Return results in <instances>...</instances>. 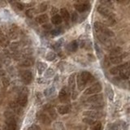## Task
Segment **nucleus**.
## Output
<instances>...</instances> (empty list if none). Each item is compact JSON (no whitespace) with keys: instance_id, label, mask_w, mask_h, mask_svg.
Here are the masks:
<instances>
[{"instance_id":"obj_2","label":"nucleus","mask_w":130,"mask_h":130,"mask_svg":"<svg viewBox=\"0 0 130 130\" xmlns=\"http://www.w3.org/2000/svg\"><path fill=\"white\" fill-rule=\"evenodd\" d=\"M98 12H99L101 15L105 16V17H107V18H110L111 19L112 18V13L111 12V11L108 9L107 8H106L105 6H99L98 7Z\"/></svg>"},{"instance_id":"obj_44","label":"nucleus","mask_w":130,"mask_h":130,"mask_svg":"<svg viewBox=\"0 0 130 130\" xmlns=\"http://www.w3.org/2000/svg\"><path fill=\"white\" fill-rule=\"evenodd\" d=\"M16 7L19 10H23L24 9V5L21 4L20 3H16Z\"/></svg>"},{"instance_id":"obj_4","label":"nucleus","mask_w":130,"mask_h":130,"mask_svg":"<svg viewBox=\"0 0 130 130\" xmlns=\"http://www.w3.org/2000/svg\"><path fill=\"white\" fill-rule=\"evenodd\" d=\"M83 115H85L87 118L89 119H98L100 118L102 116V113L99 112V111H84L83 112Z\"/></svg>"},{"instance_id":"obj_32","label":"nucleus","mask_w":130,"mask_h":130,"mask_svg":"<svg viewBox=\"0 0 130 130\" xmlns=\"http://www.w3.org/2000/svg\"><path fill=\"white\" fill-rule=\"evenodd\" d=\"M47 110H48V112H49V114H50V116H51L53 119H56V117H57V114H56V112H55V111L54 110L53 108H50V107H49Z\"/></svg>"},{"instance_id":"obj_34","label":"nucleus","mask_w":130,"mask_h":130,"mask_svg":"<svg viewBox=\"0 0 130 130\" xmlns=\"http://www.w3.org/2000/svg\"><path fill=\"white\" fill-rule=\"evenodd\" d=\"M120 73V70H119L118 67H115V68H112L110 70V73L112 74V75H116Z\"/></svg>"},{"instance_id":"obj_36","label":"nucleus","mask_w":130,"mask_h":130,"mask_svg":"<svg viewBox=\"0 0 130 130\" xmlns=\"http://www.w3.org/2000/svg\"><path fill=\"white\" fill-rule=\"evenodd\" d=\"M83 122L86 123V124H94V121H93L92 119H89V118L83 119Z\"/></svg>"},{"instance_id":"obj_33","label":"nucleus","mask_w":130,"mask_h":130,"mask_svg":"<svg viewBox=\"0 0 130 130\" xmlns=\"http://www.w3.org/2000/svg\"><path fill=\"white\" fill-rule=\"evenodd\" d=\"M54 92H55V88H50V89H47L45 90L44 92V94L46 96H50L51 93H53Z\"/></svg>"},{"instance_id":"obj_28","label":"nucleus","mask_w":130,"mask_h":130,"mask_svg":"<svg viewBox=\"0 0 130 130\" xmlns=\"http://www.w3.org/2000/svg\"><path fill=\"white\" fill-rule=\"evenodd\" d=\"M19 43L18 42H13L12 43V44H10V49L11 50H12L13 52H15V51H17V50L18 48H19Z\"/></svg>"},{"instance_id":"obj_43","label":"nucleus","mask_w":130,"mask_h":130,"mask_svg":"<svg viewBox=\"0 0 130 130\" xmlns=\"http://www.w3.org/2000/svg\"><path fill=\"white\" fill-rule=\"evenodd\" d=\"M60 29H54L51 31V34L54 35V36H57V35H59V34H61L60 32Z\"/></svg>"},{"instance_id":"obj_19","label":"nucleus","mask_w":130,"mask_h":130,"mask_svg":"<svg viewBox=\"0 0 130 130\" xmlns=\"http://www.w3.org/2000/svg\"><path fill=\"white\" fill-rule=\"evenodd\" d=\"M46 68V64L45 63L39 62L38 63V73L39 74L43 73V72H45Z\"/></svg>"},{"instance_id":"obj_29","label":"nucleus","mask_w":130,"mask_h":130,"mask_svg":"<svg viewBox=\"0 0 130 130\" xmlns=\"http://www.w3.org/2000/svg\"><path fill=\"white\" fill-rule=\"evenodd\" d=\"M53 75H54V70L52 69V68H48L45 73V77L50 78V77H51Z\"/></svg>"},{"instance_id":"obj_25","label":"nucleus","mask_w":130,"mask_h":130,"mask_svg":"<svg viewBox=\"0 0 130 130\" xmlns=\"http://www.w3.org/2000/svg\"><path fill=\"white\" fill-rule=\"evenodd\" d=\"M46 59H47L48 61H53L56 58V55L54 52L50 51V52L47 53V55H46Z\"/></svg>"},{"instance_id":"obj_18","label":"nucleus","mask_w":130,"mask_h":130,"mask_svg":"<svg viewBox=\"0 0 130 130\" xmlns=\"http://www.w3.org/2000/svg\"><path fill=\"white\" fill-rule=\"evenodd\" d=\"M32 64V61L30 59H24L20 62V65L22 67H30Z\"/></svg>"},{"instance_id":"obj_13","label":"nucleus","mask_w":130,"mask_h":130,"mask_svg":"<svg viewBox=\"0 0 130 130\" xmlns=\"http://www.w3.org/2000/svg\"><path fill=\"white\" fill-rule=\"evenodd\" d=\"M57 109H58V112L61 115L68 114L70 111V107L68 106H59Z\"/></svg>"},{"instance_id":"obj_37","label":"nucleus","mask_w":130,"mask_h":130,"mask_svg":"<svg viewBox=\"0 0 130 130\" xmlns=\"http://www.w3.org/2000/svg\"><path fill=\"white\" fill-rule=\"evenodd\" d=\"M78 20V15L77 12H73V15H72V21L73 22H76Z\"/></svg>"},{"instance_id":"obj_23","label":"nucleus","mask_w":130,"mask_h":130,"mask_svg":"<svg viewBox=\"0 0 130 130\" xmlns=\"http://www.w3.org/2000/svg\"><path fill=\"white\" fill-rule=\"evenodd\" d=\"M77 85H78V89L80 90L84 89L85 85V83L81 80V78L80 77V76L79 75H78V77H77Z\"/></svg>"},{"instance_id":"obj_39","label":"nucleus","mask_w":130,"mask_h":130,"mask_svg":"<svg viewBox=\"0 0 130 130\" xmlns=\"http://www.w3.org/2000/svg\"><path fill=\"white\" fill-rule=\"evenodd\" d=\"M26 16L28 17H29V18H32V16H34V10H32V9H29V10L26 11Z\"/></svg>"},{"instance_id":"obj_6","label":"nucleus","mask_w":130,"mask_h":130,"mask_svg":"<svg viewBox=\"0 0 130 130\" xmlns=\"http://www.w3.org/2000/svg\"><path fill=\"white\" fill-rule=\"evenodd\" d=\"M6 124H7V126H8V129H9V130H16V127H17L16 121L13 116L7 118Z\"/></svg>"},{"instance_id":"obj_26","label":"nucleus","mask_w":130,"mask_h":130,"mask_svg":"<svg viewBox=\"0 0 130 130\" xmlns=\"http://www.w3.org/2000/svg\"><path fill=\"white\" fill-rule=\"evenodd\" d=\"M92 129L93 130H102V124L99 121L94 122V124H93Z\"/></svg>"},{"instance_id":"obj_20","label":"nucleus","mask_w":130,"mask_h":130,"mask_svg":"<svg viewBox=\"0 0 130 130\" xmlns=\"http://www.w3.org/2000/svg\"><path fill=\"white\" fill-rule=\"evenodd\" d=\"M120 76L122 79H124V80H127L130 76V69L128 70H124L120 72Z\"/></svg>"},{"instance_id":"obj_46","label":"nucleus","mask_w":130,"mask_h":130,"mask_svg":"<svg viewBox=\"0 0 130 130\" xmlns=\"http://www.w3.org/2000/svg\"><path fill=\"white\" fill-rule=\"evenodd\" d=\"M43 28H44L45 29H51L52 26L50 24H44V25H43Z\"/></svg>"},{"instance_id":"obj_47","label":"nucleus","mask_w":130,"mask_h":130,"mask_svg":"<svg viewBox=\"0 0 130 130\" xmlns=\"http://www.w3.org/2000/svg\"><path fill=\"white\" fill-rule=\"evenodd\" d=\"M57 12H58L57 8H52V10H51V14H52V15H54V16H55V15H56V13H57Z\"/></svg>"},{"instance_id":"obj_51","label":"nucleus","mask_w":130,"mask_h":130,"mask_svg":"<svg viewBox=\"0 0 130 130\" xmlns=\"http://www.w3.org/2000/svg\"><path fill=\"white\" fill-rule=\"evenodd\" d=\"M6 130H9V129H8V128H7V129H6Z\"/></svg>"},{"instance_id":"obj_50","label":"nucleus","mask_w":130,"mask_h":130,"mask_svg":"<svg viewBox=\"0 0 130 130\" xmlns=\"http://www.w3.org/2000/svg\"><path fill=\"white\" fill-rule=\"evenodd\" d=\"M1 68H2V65H1V63H0V69H1Z\"/></svg>"},{"instance_id":"obj_3","label":"nucleus","mask_w":130,"mask_h":130,"mask_svg":"<svg viewBox=\"0 0 130 130\" xmlns=\"http://www.w3.org/2000/svg\"><path fill=\"white\" fill-rule=\"evenodd\" d=\"M28 103V98H27V93L25 92H22L18 97L17 99V103L20 107H25L27 105Z\"/></svg>"},{"instance_id":"obj_9","label":"nucleus","mask_w":130,"mask_h":130,"mask_svg":"<svg viewBox=\"0 0 130 130\" xmlns=\"http://www.w3.org/2000/svg\"><path fill=\"white\" fill-rule=\"evenodd\" d=\"M103 100L102 94H94L91 97H89L87 99V102L90 103H99V102Z\"/></svg>"},{"instance_id":"obj_1","label":"nucleus","mask_w":130,"mask_h":130,"mask_svg":"<svg viewBox=\"0 0 130 130\" xmlns=\"http://www.w3.org/2000/svg\"><path fill=\"white\" fill-rule=\"evenodd\" d=\"M103 87H102V85L100 83H95L93 84V85H91L90 87H89L88 89H86V90L85 91V94H87V95H90V94H93L94 95L96 93H99L101 90H102Z\"/></svg>"},{"instance_id":"obj_12","label":"nucleus","mask_w":130,"mask_h":130,"mask_svg":"<svg viewBox=\"0 0 130 130\" xmlns=\"http://www.w3.org/2000/svg\"><path fill=\"white\" fill-rule=\"evenodd\" d=\"M35 20L37 21L38 24H44L46 22H47L48 20V16L46 15V14H42V15H40L36 17Z\"/></svg>"},{"instance_id":"obj_11","label":"nucleus","mask_w":130,"mask_h":130,"mask_svg":"<svg viewBox=\"0 0 130 130\" xmlns=\"http://www.w3.org/2000/svg\"><path fill=\"white\" fill-rule=\"evenodd\" d=\"M9 45H10L9 39L3 35L0 36V46H2V47H7V46H8Z\"/></svg>"},{"instance_id":"obj_21","label":"nucleus","mask_w":130,"mask_h":130,"mask_svg":"<svg viewBox=\"0 0 130 130\" xmlns=\"http://www.w3.org/2000/svg\"><path fill=\"white\" fill-rule=\"evenodd\" d=\"M68 48H69V50H71V51H76V50H77L78 48V44H77V41H73V42H72L69 45H68Z\"/></svg>"},{"instance_id":"obj_49","label":"nucleus","mask_w":130,"mask_h":130,"mask_svg":"<svg viewBox=\"0 0 130 130\" xmlns=\"http://www.w3.org/2000/svg\"><path fill=\"white\" fill-rule=\"evenodd\" d=\"M1 32H2V31H1V28H0V36L2 35V34H1Z\"/></svg>"},{"instance_id":"obj_10","label":"nucleus","mask_w":130,"mask_h":130,"mask_svg":"<svg viewBox=\"0 0 130 130\" xmlns=\"http://www.w3.org/2000/svg\"><path fill=\"white\" fill-rule=\"evenodd\" d=\"M68 89L67 88H63L62 89L60 90L59 92V99L62 101V102H64V101H66L67 99H68Z\"/></svg>"},{"instance_id":"obj_8","label":"nucleus","mask_w":130,"mask_h":130,"mask_svg":"<svg viewBox=\"0 0 130 130\" xmlns=\"http://www.w3.org/2000/svg\"><path fill=\"white\" fill-rule=\"evenodd\" d=\"M80 76V77L81 78V80L84 81L85 84L86 83H88V82H89V81H91L92 80H93V77H92V75L90 74L89 72H87V71H84V72H82V73L79 75Z\"/></svg>"},{"instance_id":"obj_22","label":"nucleus","mask_w":130,"mask_h":130,"mask_svg":"<svg viewBox=\"0 0 130 130\" xmlns=\"http://www.w3.org/2000/svg\"><path fill=\"white\" fill-rule=\"evenodd\" d=\"M121 54V48L116 47L111 50V56H119Z\"/></svg>"},{"instance_id":"obj_35","label":"nucleus","mask_w":130,"mask_h":130,"mask_svg":"<svg viewBox=\"0 0 130 130\" xmlns=\"http://www.w3.org/2000/svg\"><path fill=\"white\" fill-rule=\"evenodd\" d=\"M109 130H120V127H119V125L116 124H111L110 126H109Z\"/></svg>"},{"instance_id":"obj_7","label":"nucleus","mask_w":130,"mask_h":130,"mask_svg":"<svg viewBox=\"0 0 130 130\" xmlns=\"http://www.w3.org/2000/svg\"><path fill=\"white\" fill-rule=\"evenodd\" d=\"M38 119L41 123H42V124H46V125H49V124H50V123H51V120L50 119V117L47 115H46L44 113L38 114Z\"/></svg>"},{"instance_id":"obj_42","label":"nucleus","mask_w":130,"mask_h":130,"mask_svg":"<svg viewBox=\"0 0 130 130\" xmlns=\"http://www.w3.org/2000/svg\"><path fill=\"white\" fill-rule=\"evenodd\" d=\"M60 127H61V128H63V125H62V123H60V122L55 123V128L56 130H60Z\"/></svg>"},{"instance_id":"obj_15","label":"nucleus","mask_w":130,"mask_h":130,"mask_svg":"<svg viewBox=\"0 0 130 130\" xmlns=\"http://www.w3.org/2000/svg\"><path fill=\"white\" fill-rule=\"evenodd\" d=\"M60 15H61V17H62L64 20H68L70 18V15L69 13H68V11L66 8H62L60 10Z\"/></svg>"},{"instance_id":"obj_31","label":"nucleus","mask_w":130,"mask_h":130,"mask_svg":"<svg viewBox=\"0 0 130 130\" xmlns=\"http://www.w3.org/2000/svg\"><path fill=\"white\" fill-rule=\"evenodd\" d=\"M1 60L3 63L5 64H9L10 63V59L8 55H5L4 54V56H1Z\"/></svg>"},{"instance_id":"obj_27","label":"nucleus","mask_w":130,"mask_h":130,"mask_svg":"<svg viewBox=\"0 0 130 130\" xmlns=\"http://www.w3.org/2000/svg\"><path fill=\"white\" fill-rule=\"evenodd\" d=\"M74 83H75V74H73L70 76L69 81H68V84H69V86L72 89L74 88Z\"/></svg>"},{"instance_id":"obj_41","label":"nucleus","mask_w":130,"mask_h":130,"mask_svg":"<svg viewBox=\"0 0 130 130\" xmlns=\"http://www.w3.org/2000/svg\"><path fill=\"white\" fill-rule=\"evenodd\" d=\"M28 130H41V128H40V127H39V126H38V125L32 124V125L30 126L29 128H28Z\"/></svg>"},{"instance_id":"obj_14","label":"nucleus","mask_w":130,"mask_h":130,"mask_svg":"<svg viewBox=\"0 0 130 130\" xmlns=\"http://www.w3.org/2000/svg\"><path fill=\"white\" fill-rule=\"evenodd\" d=\"M75 8L79 12H84L87 10V5L85 3H77L75 5Z\"/></svg>"},{"instance_id":"obj_5","label":"nucleus","mask_w":130,"mask_h":130,"mask_svg":"<svg viewBox=\"0 0 130 130\" xmlns=\"http://www.w3.org/2000/svg\"><path fill=\"white\" fill-rule=\"evenodd\" d=\"M21 78H22V81L25 84H29L32 79V75L31 73V72L28 70L23 71L21 73Z\"/></svg>"},{"instance_id":"obj_16","label":"nucleus","mask_w":130,"mask_h":130,"mask_svg":"<svg viewBox=\"0 0 130 130\" xmlns=\"http://www.w3.org/2000/svg\"><path fill=\"white\" fill-rule=\"evenodd\" d=\"M62 17H61V16L59 15H55V16H53L52 18H51V22L52 24H60L61 23H62Z\"/></svg>"},{"instance_id":"obj_48","label":"nucleus","mask_w":130,"mask_h":130,"mask_svg":"<svg viewBox=\"0 0 130 130\" xmlns=\"http://www.w3.org/2000/svg\"><path fill=\"white\" fill-rule=\"evenodd\" d=\"M106 60L107 61V58H106ZM106 60H105V64H106ZM107 67H108V66H109V64H110V63H108V62H107Z\"/></svg>"},{"instance_id":"obj_30","label":"nucleus","mask_w":130,"mask_h":130,"mask_svg":"<svg viewBox=\"0 0 130 130\" xmlns=\"http://www.w3.org/2000/svg\"><path fill=\"white\" fill-rule=\"evenodd\" d=\"M2 83L4 87H8V86L10 85V79L8 77H3L2 78Z\"/></svg>"},{"instance_id":"obj_45","label":"nucleus","mask_w":130,"mask_h":130,"mask_svg":"<svg viewBox=\"0 0 130 130\" xmlns=\"http://www.w3.org/2000/svg\"><path fill=\"white\" fill-rule=\"evenodd\" d=\"M5 75H6L5 70L0 69V77H5Z\"/></svg>"},{"instance_id":"obj_24","label":"nucleus","mask_w":130,"mask_h":130,"mask_svg":"<svg viewBox=\"0 0 130 130\" xmlns=\"http://www.w3.org/2000/svg\"><path fill=\"white\" fill-rule=\"evenodd\" d=\"M104 27V25L103 24H101L99 22H95L94 23V28L97 32H101L103 30V28Z\"/></svg>"},{"instance_id":"obj_38","label":"nucleus","mask_w":130,"mask_h":130,"mask_svg":"<svg viewBox=\"0 0 130 130\" xmlns=\"http://www.w3.org/2000/svg\"><path fill=\"white\" fill-rule=\"evenodd\" d=\"M47 9V4L46 3H43L40 5V11L41 12H45V11Z\"/></svg>"},{"instance_id":"obj_17","label":"nucleus","mask_w":130,"mask_h":130,"mask_svg":"<svg viewBox=\"0 0 130 130\" xmlns=\"http://www.w3.org/2000/svg\"><path fill=\"white\" fill-rule=\"evenodd\" d=\"M110 62L113 64H119L121 63L122 58L120 56H111L110 57Z\"/></svg>"},{"instance_id":"obj_40","label":"nucleus","mask_w":130,"mask_h":130,"mask_svg":"<svg viewBox=\"0 0 130 130\" xmlns=\"http://www.w3.org/2000/svg\"><path fill=\"white\" fill-rule=\"evenodd\" d=\"M12 56L15 59H19L20 58V52H18V51H15V52L12 53Z\"/></svg>"}]
</instances>
